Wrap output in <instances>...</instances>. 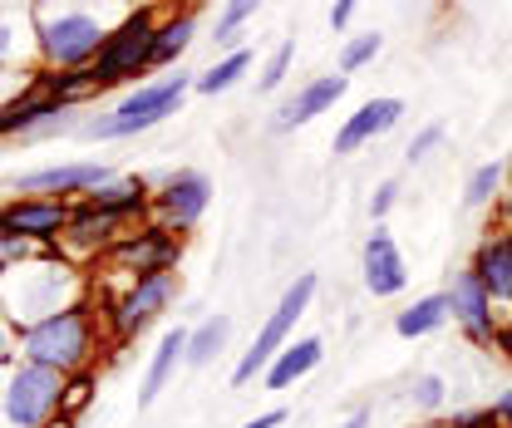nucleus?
Returning a JSON list of instances; mask_svg holds the SVG:
<instances>
[{
    "mask_svg": "<svg viewBox=\"0 0 512 428\" xmlns=\"http://www.w3.org/2000/svg\"><path fill=\"white\" fill-rule=\"evenodd\" d=\"M404 286H409V261L394 242V232L375 222V232L365 237V291L384 301V296H399Z\"/></svg>",
    "mask_w": 512,
    "mask_h": 428,
    "instance_id": "4468645a",
    "label": "nucleus"
},
{
    "mask_svg": "<svg viewBox=\"0 0 512 428\" xmlns=\"http://www.w3.org/2000/svg\"><path fill=\"white\" fill-rule=\"evenodd\" d=\"M508 173H512V158H508Z\"/></svg>",
    "mask_w": 512,
    "mask_h": 428,
    "instance_id": "49530a36",
    "label": "nucleus"
},
{
    "mask_svg": "<svg viewBox=\"0 0 512 428\" xmlns=\"http://www.w3.org/2000/svg\"><path fill=\"white\" fill-rule=\"evenodd\" d=\"M232 340V315H207L197 330H188V369H207Z\"/></svg>",
    "mask_w": 512,
    "mask_h": 428,
    "instance_id": "a878e982",
    "label": "nucleus"
},
{
    "mask_svg": "<svg viewBox=\"0 0 512 428\" xmlns=\"http://www.w3.org/2000/svg\"><path fill=\"white\" fill-rule=\"evenodd\" d=\"M64 409V374L30 360L0 369V428H50Z\"/></svg>",
    "mask_w": 512,
    "mask_h": 428,
    "instance_id": "20e7f679",
    "label": "nucleus"
},
{
    "mask_svg": "<svg viewBox=\"0 0 512 428\" xmlns=\"http://www.w3.org/2000/svg\"><path fill=\"white\" fill-rule=\"evenodd\" d=\"M355 10H360V0H335L330 5V30H345L355 20Z\"/></svg>",
    "mask_w": 512,
    "mask_h": 428,
    "instance_id": "ea45409f",
    "label": "nucleus"
},
{
    "mask_svg": "<svg viewBox=\"0 0 512 428\" xmlns=\"http://www.w3.org/2000/svg\"><path fill=\"white\" fill-rule=\"evenodd\" d=\"M439 143H444V123H429V128H419V133L409 138L404 158H409V163H419V158H429V153H434Z\"/></svg>",
    "mask_w": 512,
    "mask_h": 428,
    "instance_id": "72a5a7b5",
    "label": "nucleus"
},
{
    "mask_svg": "<svg viewBox=\"0 0 512 428\" xmlns=\"http://www.w3.org/2000/svg\"><path fill=\"white\" fill-rule=\"evenodd\" d=\"M503 222H508V237H512V187L503 192Z\"/></svg>",
    "mask_w": 512,
    "mask_h": 428,
    "instance_id": "c03bdc74",
    "label": "nucleus"
},
{
    "mask_svg": "<svg viewBox=\"0 0 512 428\" xmlns=\"http://www.w3.org/2000/svg\"><path fill=\"white\" fill-rule=\"evenodd\" d=\"M256 5H261V0H222V15H217V30H212V40H217L222 50H237V30L256 15Z\"/></svg>",
    "mask_w": 512,
    "mask_h": 428,
    "instance_id": "cd10ccee",
    "label": "nucleus"
},
{
    "mask_svg": "<svg viewBox=\"0 0 512 428\" xmlns=\"http://www.w3.org/2000/svg\"><path fill=\"white\" fill-rule=\"evenodd\" d=\"M10 360H20V330L5 320V310H0V369L10 365Z\"/></svg>",
    "mask_w": 512,
    "mask_h": 428,
    "instance_id": "4c0bfd02",
    "label": "nucleus"
},
{
    "mask_svg": "<svg viewBox=\"0 0 512 428\" xmlns=\"http://www.w3.org/2000/svg\"><path fill=\"white\" fill-rule=\"evenodd\" d=\"M493 414H498V424H503V428H512V389L498 399V404H493Z\"/></svg>",
    "mask_w": 512,
    "mask_h": 428,
    "instance_id": "79ce46f5",
    "label": "nucleus"
},
{
    "mask_svg": "<svg viewBox=\"0 0 512 428\" xmlns=\"http://www.w3.org/2000/svg\"><path fill=\"white\" fill-rule=\"evenodd\" d=\"M399 119H404V104H399V99H370V104H360L350 119L340 123V133H335V158L360 153L365 143L384 138V133H389Z\"/></svg>",
    "mask_w": 512,
    "mask_h": 428,
    "instance_id": "f3484780",
    "label": "nucleus"
},
{
    "mask_svg": "<svg viewBox=\"0 0 512 428\" xmlns=\"http://www.w3.org/2000/svg\"><path fill=\"white\" fill-rule=\"evenodd\" d=\"M173 301H178V271H158V276L128 281L124 296L109 301V330H114V340H133L138 330H148Z\"/></svg>",
    "mask_w": 512,
    "mask_h": 428,
    "instance_id": "1a4fd4ad",
    "label": "nucleus"
},
{
    "mask_svg": "<svg viewBox=\"0 0 512 428\" xmlns=\"http://www.w3.org/2000/svg\"><path fill=\"white\" fill-rule=\"evenodd\" d=\"M345 89H350V74H320L311 84H301V89L276 109V133H291V128H301V123L330 114V109L345 99Z\"/></svg>",
    "mask_w": 512,
    "mask_h": 428,
    "instance_id": "dca6fc26",
    "label": "nucleus"
},
{
    "mask_svg": "<svg viewBox=\"0 0 512 428\" xmlns=\"http://www.w3.org/2000/svg\"><path fill=\"white\" fill-rule=\"evenodd\" d=\"M0 69H40L30 5H0Z\"/></svg>",
    "mask_w": 512,
    "mask_h": 428,
    "instance_id": "6ab92c4d",
    "label": "nucleus"
},
{
    "mask_svg": "<svg viewBox=\"0 0 512 428\" xmlns=\"http://www.w3.org/2000/svg\"><path fill=\"white\" fill-rule=\"evenodd\" d=\"M286 424V409H266V414H256V419H247L242 428H281Z\"/></svg>",
    "mask_w": 512,
    "mask_h": 428,
    "instance_id": "a19ab883",
    "label": "nucleus"
},
{
    "mask_svg": "<svg viewBox=\"0 0 512 428\" xmlns=\"http://www.w3.org/2000/svg\"><path fill=\"white\" fill-rule=\"evenodd\" d=\"M340 428H370V409H355V414H350Z\"/></svg>",
    "mask_w": 512,
    "mask_h": 428,
    "instance_id": "37998d69",
    "label": "nucleus"
},
{
    "mask_svg": "<svg viewBox=\"0 0 512 428\" xmlns=\"http://www.w3.org/2000/svg\"><path fill=\"white\" fill-rule=\"evenodd\" d=\"M394 202H399V178H384V183L375 187V197H370V217H375V222H384Z\"/></svg>",
    "mask_w": 512,
    "mask_h": 428,
    "instance_id": "e433bc0d",
    "label": "nucleus"
},
{
    "mask_svg": "<svg viewBox=\"0 0 512 428\" xmlns=\"http://www.w3.org/2000/svg\"><path fill=\"white\" fill-rule=\"evenodd\" d=\"M192 94V74H168V79H153V84H143V89H133L128 99H119L109 114H99V119L84 123V133L89 138H99V143H109V138H133V133H148V128H158L163 119H173L178 109H183V99Z\"/></svg>",
    "mask_w": 512,
    "mask_h": 428,
    "instance_id": "39448f33",
    "label": "nucleus"
},
{
    "mask_svg": "<svg viewBox=\"0 0 512 428\" xmlns=\"http://www.w3.org/2000/svg\"><path fill=\"white\" fill-rule=\"evenodd\" d=\"M94 399V369H79V374H64V409L60 414H79L84 404Z\"/></svg>",
    "mask_w": 512,
    "mask_h": 428,
    "instance_id": "2f4dec72",
    "label": "nucleus"
},
{
    "mask_svg": "<svg viewBox=\"0 0 512 428\" xmlns=\"http://www.w3.org/2000/svg\"><path fill=\"white\" fill-rule=\"evenodd\" d=\"M316 291H320V281H316V271H301L286 291H281V301H276V310L261 320V330H256V340L242 350V360H237V369H232V384L237 389H247L252 379H261L266 374V365L291 345V330H296V320L311 310V301H316Z\"/></svg>",
    "mask_w": 512,
    "mask_h": 428,
    "instance_id": "423d86ee",
    "label": "nucleus"
},
{
    "mask_svg": "<svg viewBox=\"0 0 512 428\" xmlns=\"http://www.w3.org/2000/svg\"><path fill=\"white\" fill-rule=\"evenodd\" d=\"M30 10H35V55L45 69H89L94 55L104 50L109 30L119 25L84 0H60V5L40 0Z\"/></svg>",
    "mask_w": 512,
    "mask_h": 428,
    "instance_id": "f03ea898",
    "label": "nucleus"
},
{
    "mask_svg": "<svg viewBox=\"0 0 512 428\" xmlns=\"http://www.w3.org/2000/svg\"><path fill=\"white\" fill-rule=\"evenodd\" d=\"M468 271L488 286L493 306H512V237L508 232L483 237L478 251H473V266H468Z\"/></svg>",
    "mask_w": 512,
    "mask_h": 428,
    "instance_id": "aec40b11",
    "label": "nucleus"
},
{
    "mask_svg": "<svg viewBox=\"0 0 512 428\" xmlns=\"http://www.w3.org/2000/svg\"><path fill=\"white\" fill-rule=\"evenodd\" d=\"M207 207H212V183H207V173H197V168L168 173V178L158 183V192H153V212H158V222L173 227V232H192V227L207 217Z\"/></svg>",
    "mask_w": 512,
    "mask_h": 428,
    "instance_id": "9b49d317",
    "label": "nucleus"
},
{
    "mask_svg": "<svg viewBox=\"0 0 512 428\" xmlns=\"http://www.w3.org/2000/svg\"><path fill=\"white\" fill-rule=\"evenodd\" d=\"M94 212H104V217H114V222H138L143 212H153V187L143 183L138 173H128V178H109V183H99L89 197H84Z\"/></svg>",
    "mask_w": 512,
    "mask_h": 428,
    "instance_id": "a211bd4d",
    "label": "nucleus"
},
{
    "mask_svg": "<svg viewBox=\"0 0 512 428\" xmlns=\"http://www.w3.org/2000/svg\"><path fill=\"white\" fill-rule=\"evenodd\" d=\"M114 173L104 168V163H50V168H35V173H25L20 178V192H40V197H89L99 183H109Z\"/></svg>",
    "mask_w": 512,
    "mask_h": 428,
    "instance_id": "2eb2a0df",
    "label": "nucleus"
},
{
    "mask_svg": "<svg viewBox=\"0 0 512 428\" xmlns=\"http://www.w3.org/2000/svg\"><path fill=\"white\" fill-rule=\"evenodd\" d=\"M434 428H458V424H434Z\"/></svg>",
    "mask_w": 512,
    "mask_h": 428,
    "instance_id": "a18cd8bd",
    "label": "nucleus"
},
{
    "mask_svg": "<svg viewBox=\"0 0 512 428\" xmlns=\"http://www.w3.org/2000/svg\"><path fill=\"white\" fill-rule=\"evenodd\" d=\"M320 360H325V340L320 335H301V340H291L271 365L261 374V384L271 389V394H281V389H291V384H301L306 374H316Z\"/></svg>",
    "mask_w": 512,
    "mask_h": 428,
    "instance_id": "412c9836",
    "label": "nucleus"
},
{
    "mask_svg": "<svg viewBox=\"0 0 512 428\" xmlns=\"http://www.w3.org/2000/svg\"><path fill=\"white\" fill-rule=\"evenodd\" d=\"M453 424H458V428H503L493 409H478V414H453Z\"/></svg>",
    "mask_w": 512,
    "mask_h": 428,
    "instance_id": "58836bf2",
    "label": "nucleus"
},
{
    "mask_svg": "<svg viewBox=\"0 0 512 428\" xmlns=\"http://www.w3.org/2000/svg\"><path fill=\"white\" fill-rule=\"evenodd\" d=\"M35 94H45V99H60V104H84L89 94H99L94 89V74L89 69H35Z\"/></svg>",
    "mask_w": 512,
    "mask_h": 428,
    "instance_id": "b1692460",
    "label": "nucleus"
},
{
    "mask_svg": "<svg viewBox=\"0 0 512 428\" xmlns=\"http://www.w3.org/2000/svg\"><path fill=\"white\" fill-rule=\"evenodd\" d=\"M448 310H453V320L463 325V335H468L473 345H493V335H498V310H493L488 286H483L473 271H458V276H453Z\"/></svg>",
    "mask_w": 512,
    "mask_h": 428,
    "instance_id": "f8f14e48",
    "label": "nucleus"
},
{
    "mask_svg": "<svg viewBox=\"0 0 512 428\" xmlns=\"http://www.w3.org/2000/svg\"><path fill=\"white\" fill-rule=\"evenodd\" d=\"M84 296H89L84 266L69 261L64 251H35L20 266L0 271V310H5V320L15 330H30V325L60 315V310H69Z\"/></svg>",
    "mask_w": 512,
    "mask_h": 428,
    "instance_id": "f257e3e1",
    "label": "nucleus"
},
{
    "mask_svg": "<svg viewBox=\"0 0 512 428\" xmlns=\"http://www.w3.org/2000/svg\"><path fill=\"white\" fill-rule=\"evenodd\" d=\"M503 163H483V168H473V178H468V187H463V202L468 207H488L498 192H503Z\"/></svg>",
    "mask_w": 512,
    "mask_h": 428,
    "instance_id": "c85d7f7f",
    "label": "nucleus"
},
{
    "mask_svg": "<svg viewBox=\"0 0 512 428\" xmlns=\"http://www.w3.org/2000/svg\"><path fill=\"white\" fill-rule=\"evenodd\" d=\"M104 335H99V310L94 301H74L69 310L20 330V360L30 365H45L55 374H79V369H94V355H99Z\"/></svg>",
    "mask_w": 512,
    "mask_h": 428,
    "instance_id": "7ed1b4c3",
    "label": "nucleus"
},
{
    "mask_svg": "<svg viewBox=\"0 0 512 428\" xmlns=\"http://www.w3.org/2000/svg\"><path fill=\"white\" fill-rule=\"evenodd\" d=\"M104 256H109L114 271H124L128 281L158 276V271H173V266H178L183 232H173V227H163V222H148V227H138V232H124Z\"/></svg>",
    "mask_w": 512,
    "mask_h": 428,
    "instance_id": "6e6552de",
    "label": "nucleus"
},
{
    "mask_svg": "<svg viewBox=\"0 0 512 428\" xmlns=\"http://www.w3.org/2000/svg\"><path fill=\"white\" fill-rule=\"evenodd\" d=\"M291 60H296V45L291 40H281L276 50H271V60H266V69H261V94H271V89H281L286 84V74H291Z\"/></svg>",
    "mask_w": 512,
    "mask_h": 428,
    "instance_id": "7c9ffc66",
    "label": "nucleus"
},
{
    "mask_svg": "<svg viewBox=\"0 0 512 428\" xmlns=\"http://www.w3.org/2000/svg\"><path fill=\"white\" fill-rule=\"evenodd\" d=\"M247 69H252V50H242V45H237V50H227L212 69H202V74L192 79V89H197V94H227Z\"/></svg>",
    "mask_w": 512,
    "mask_h": 428,
    "instance_id": "bb28decb",
    "label": "nucleus"
},
{
    "mask_svg": "<svg viewBox=\"0 0 512 428\" xmlns=\"http://www.w3.org/2000/svg\"><path fill=\"white\" fill-rule=\"evenodd\" d=\"M124 222H114V217H104V212H94L84 197L69 207V227H64V237H60V251L69 256V261H94L99 251H109V246L119 242L124 232H119Z\"/></svg>",
    "mask_w": 512,
    "mask_h": 428,
    "instance_id": "ddd939ff",
    "label": "nucleus"
},
{
    "mask_svg": "<svg viewBox=\"0 0 512 428\" xmlns=\"http://www.w3.org/2000/svg\"><path fill=\"white\" fill-rule=\"evenodd\" d=\"M178 365H188V330L183 325L163 330V340H158V350L148 360V374H143V389H138V409H148L168 389V379L178 374Z\"/></svg>",
    "mask_w": 512,
    "mask_h": 428,
    "instance_id": "4be33fe9",
    "label": "nucleus"
},
{
    "mask_svg": "<svg viewBox=\"0 0 512 428\" xmlns=\"http://www.w3.org/2000/svg\"><path fill=\"white\" fill-rule=\"evenodd\" d=\"M69 207L64 197H40V192H20L0 207V222L10 232H20L25 242H35L40 251H60V237L69 227Z\"/></svg>",
    "mask_w": 512,
    "mask_h": 428,
    "instance_id": "9d476101",
    "label": "nucleus"
},
{
    "mask_svg": "<svg viewBox=\"0 0 512 428\" xmlns=\"http://www.w3.org/2000/svg\"><path fill=\"white\" fill-rule=\"evenodd\" d=\"M448 315V291H439V296H419L409 310H399L394 315V330L404 335V340H424V335H434L439 325H444Z\"/></svg>",
    "mask_w": 512,
    "mask_h": 428,
    "instance_id": "393cba45",
    "label": "nucleus"
},
{
    "mask_svg": "<svg viewBox=\"0 0 512 428\" xmlns=\"http://www.w3.org/2000/svg\"><path fill=\"white\" fill-rule=\"evenodd\" d=\"M192 40H197V10H173V15H163L158 30H153L148 69H168V64H178Z\"/></svg>",
    "mask_w": 512,
    "mask_h": 428,
    "instance_id": "5701e85b",
    "label": "nucleus"
},
{
    "mask_svg": "<svg viewBox=\"0 0 512 428\" xmlns=\"http://www.w3.org/2000/svg\"><path fill=\"white\" fill-rule=\"evenodd\" d=\"M153 30H158V15L153 10H128L124 20L109 30L104 50L94 55L89 74H94V89H114V84H128L138 74H148V55H153Z\"/></svg>",
    "mask_w": 512,
    "mask_h": 428,
    "instance_id": "0eeeda50",
    "label": "nucleus"
},
{
    "mask_svg": "<svg viewBox=\"0 0 512 428\" xmlns=\"http://www.w3.org/2000/svg\"><path fill=\"white\" fill-rule=\"evenodd\" d=\"M414 404L419 409H439L444 404V379L439 374H419L414 379Z\"/></svg>",
    "mask_w": 512,
    "mask_h": 428,
    "instance_id": "c9c22d12",
    "label": "nucleus"
},
{
    "mask_svg": "<svg viewBox=\"0 0 512 428\" xmlns=\"http://www.w3.org/2000/svg\"><path fill=\"white\" fill-rule=\"evenodd\" d=\"M384 50V40L375 35V30H365V35H355L345 50H340V74H355V69H365V64L375 60Z\"/></svg>",
    "mask_w": 512,
    "mask_h": 428,
    "instance_id": "c756f323",
    "label": "nucleus"
},
{
    "mask_svg": "<svg viewBox=\"0 0 512 428\" xmlns=\"http://www.w3.org/2000/svg\"><path fill=\"white\" fill-rule=\"evenodd\" d=\"M35 251H40V246L25 242L20 232H10V227L0 222V271H5V266H20V261H25V256H35Z\"/></svg>",
    "mask_w": 512,
    "mask_h": 428,
    "instance_id": "473e14b6",
    "label": "nucleus"
},
{
    "mask_svg": "<svg viewBox=\"0 0 512 428\" xmlns=\"http://www.w3.org/2000/svg\"><path fill=\"white\" fill-rule=\"evenodd\" d=\"M35 84V69H0V109Z\"/></svg>",
    "mask_w": 512,
    "mask_h": 428,
    "instance_id": "f704fd0d",
    "label": "nucleus"
}]
</instances>
